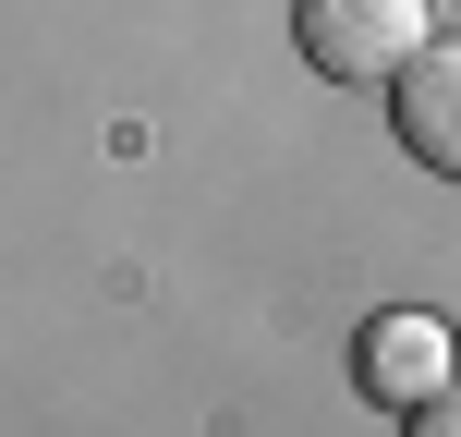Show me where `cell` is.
I'll list each match as a JSON object with an SVG mask.
<instances>
[{"instance_id":"cell-1","label":"cell","mask_w":461,"mask_h":437,"mask_svg":"<svg viewBox=\"0 0 461 437\" xmlns=\"http://www.w3.org/2000/svg\"><path fill=\"white\" fill-rule=\"evenodd\" d=\"M292 37H303V61L328 86H401L438 49V24H425V0H303Z\"/></svg>"},{"instance_id":"cell-2","label":"cell","mask_w":461,"mask_h":437,"mask_svg":"<svg viewBox=\"0 0 461 437\" xmlns=\"http://www.w3.org/2000/svg\"><path fill=\"white\" fill-rule=\"evenodd\" d=\"M352 377H365V401H401V414H425V401L461 377V341L438 316H376L365 352H352Z\"/></svg>"},{"instance_id":"cell-3","label":"cell","mask_w":461,"mask_h":437,"mask_svg":"<svg viewBox=\"0 0 461 437\" xmlns=\"http://www.w3.org/2000/svg\"><path fill=\"white\" fill-rule=\"evenodd\" d=\"M401 146L461 183V49H425V61L401 73Z\"/></svg>"},{"instance_id":"cell-4","label":"cell","mask_w":461,"mask_h":437,"mask_svg":"<svg viewBox=\"0 0 461 437\" xmlns=\"http://www.w3.org/2000/svg\"><path fill=\"white\" fill-rule=\"evenodd\" d=\"M413 437H461V389H438V401H425V414H413Z\"/></svg>"}]
</instances>
